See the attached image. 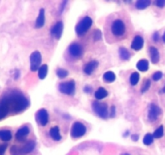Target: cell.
<instances>
[{
	"label": "cell",
	"mask_w": 165,
	"mask_h": 155,
	"mask_svg": "<svg viewBox=\"0 0 165 155\" xmlns=\"http://www.w3.org/2000/svg\"><path fill=\"white\" fill-rule=\"evenodd\" d=\"M0 103L7 107L9 113H20L29 107V100L19 90H11L0 99Z\"/></svg>",
	"instance_id": "cell-1"
},
{
	"label": "cell",
	"mask_w": 165,
	"mask_h": 155,
	"mask_svg": "<svg viewBox=\"0 0 165 155\" xmlns=\"http://www.w3.org/2000/svg\"><path fill=\"white\" fill-rule=\"evenodd\" d=\"M110 30L115 37H122L126 32V24L121 19H116L111 24Z\"/></svg>",
	"instance_id": "cell-2"
},
{
	"label": "cell",
	"mask_w": 165,
	"mask_h": 155,
	"mask_svg": "<svg viewBox=\"0 0 165 155\" xmlns=\"http://www.w3.org/2000/svg\"><path fill=\"white\" fill-rule=\"evenodd\" d=\"M92 25V20L89 16H85L77 24L75 27L76 34L79 37L85 35L87 32L91 29Z\"/></svg>",
	"instance_id": "cell-3"
},
{
	"label": "cell",
	"mask_w": 165,
	"mask_h": 155,
	"mask_svg": "<svg viewBox=\"0 0 165 155\" xmlns=\"http://www.w3.org/2000/svg\"><path fill=\"white\" fill-rule=\"evenodd\" d=\"M91 107H92L94 112L100 118L106 119L109 116V107L106 103L95 101L92 103Z\"/></svg>",
	"instance_id": "cell-4"
},
{
	"label": "cell",
	"mask_w": 165,
	"mask_h": 155,
	"mask_svg": "<svg viewBox=\"0 0 165 155\" xmlns=\"http://www.w3.org/2000/svg\"><path fill=\"white\" fill-rule=\"evenodd\" d=\"M87 132V128L82 123L79 121H76L73 124L70 130V136L73 138H82V136L85 135Z\"/></svg>",
	"instance_id": "cell-5"
},
{
	"label": "cell",
	"mask_w": 165,
	"mask_h": 155,
	"mask_svg": "<svg viewBox=\"0 0 165 155\" xmlns=\"http://www.w3.org/2000/svg\"><path fill=\"white\" fill-rule=\"evenodd\" d=\"M58 89L61 93L67 95H73L75 92V83L74 80H70L59 84Z\"/></svg>",
	"instance_id": "cell-6"
},
{
	"label": "cell",
	"mask_w": 165,
	"mask_h": 155,
	"mask_svg": "<svg viewBox=\"0 0 165 155\" xmlns=\"http://www.w3.org/2000/svg\"><path fill=\"white\" fill-rule=\"evenodd\" d=\"M42 57L39 51H34L30 55V70L32 71H36L37 69H39L41 66Z\"/></svg>",
	"instance_id": "cell-7"
},
{
	"label": "cell",
	"mask_w": 165,
	"mask_h": 155,
	"mask_svg": "<svg viewBox=\"0 0 165 155\" xmlns=\"http://www.w3.org/2000/svg\"><path fill=\"white\" fill-rule=\"evenodd\" d=\"M36 121L41 126H46L49 123V113L46 109H40L36 113Z\"/></svg>",
	"instance_id": "cell-8"
},
{
	"label": "cell",
	"mask_w": 165,
	"mask_h": 155,
	"mask_svg": "<svg viewBox=\"0 0 165 155\" xmlns=\"http://www.w3.org/2000/svg\"><path fill=\"white\" fill-rule=\"evenodd\" d=\"M68 52L70 55L74 58H79L83 53V48L82 45L78 43H72L68 48Z\"/></svg>",
	"instance_id": "cell-9"
},
{
	"label": "cell",
	"mask_w": 165,
	"mask_h": 155,
	"mask_svg": "<svg viewBox=\"0 0 165 155\" xmlns=\"http://www.w3.org/2000/svg\"><path fill=\"white\" fill-rule=\"evenodd\" d=\"M161 113V109L157 105L152 103L150 105L149 110H148V119L151 121H155L158 119Z\"/></svg>",
	"instance_id": "cell-10"
},
{
	"label": "cell",
	"mask_w": 165,
	"mask_h": 155,
	"mask_svg": "<svg viewBox=\"0 0 165 155\" xmlns=\"http://www.w3.org/2000/svg\"><path fill=\"white\" fill-rule=\"evenodd\" d=\"M29 133H30L29 127L27 126V125H24V126H22L21 128L18 129V131L15 133V138L19 141H24L26 139L28 134H29Z\"/></svg>",
	"instance_id": "cell-11"
},
{
	"label": "cell",
	"mask_w": 165,
	"mask_h": 155,
	"mask_svg": "<svg viewBox=\"0 0 165 155\" xmlns=\"http://www.w3.org/2000/svg\"><path fill=\"white\" fill-rule=\"evenodd\" d=\"M63 32V23L62 21H58L53 26L50 33L53 37H54L57 40H59L62 35Z\"/></svg>",
	"instance_id": "cell-12"
},
{
	"label": "cell",
	"mask_w": 165,
	"mask_h": 155,
	"mask_svg": "<svg viewBox=\"0 0 165 155\" xmlns=\"http://www.w3.org/2000/svg\"><path fill=\"white\" fill-rule=\"evenodd\" d=\"M144 45L143 38L141 36H135L134 40H133L132 44H131V48L135 51H139L143 48Z\"/></svg>",
	"instance_id": "cell-13"
},
{
	"label": "cell",
	"mask_w": 165,
	"mask_h": 155,
	"mask_svg": "<svg viewBox=\"0 0 165 155\" xmlns=\"http://www.w3.org/2000/svg\"><path fill=\"white\" fill-rule=\"evenodd\" d=\"M45 21H46V14H45V9L41 8L39 11V15L37 16V20H36V23H35V26L37 29H41L44 26L45 24Z\"/></svg>",
	"instance_id": "cell-14"
},
{
	"label": "cell",
	"mask_w": 165,
	"mask_h": 155,
	"mask_svg": "<svg viewBox=\"0 0 165 155\" xmlns=\"http://www.w3.org/2000/svg\"><path fill=\"white\" fill-rule=\"evenodd\" d=\"M98 65H99V63H98V61H96V60L89 61V62L86 64V66H84L83 71H84V73L86 74L90 75V74H92V73L94 72V70L98 67Z\"/></svg>",
	"instance_id": "cell-15"
},
{
	"label": "cell",
	"mask_w": 165,
	"mask_h": 155,
	"mask_svg": "<svg viewBox=\"0 0 165 155\" xmlns=\"http://www.w3.org/2000/svg\"><path fill=\"white\" fill-rule=\"evenodd\" d=\"M36 147V142L34 141H29L24 145V146L20 148L22 154H27V153H31Z\"/></svg>",
	"instance_id": "cell-16"
},
{
	"label": "cell",
	"mask_w": 165,
	"mask_h": 155,
	"mask_svg": "<svg viewBox=\"0 0 165 155\" xmlns=\"http://www.w3.org/2000/svg\"><path fill=\"white\" fill-rule=\"evenodd\" d=\"M50 138H52L53 140L55 141H58L62 139L61 133H60V130L58 126L53 127L52 129H50Z\"/></svg>",
	"instance_id": "cell-17"
},
{
	"label": "cell",
	"mask_w": 165,
	"mask_h": 155,
	"mask_svg": "<svg viewBox=\"0 0 165 155\" xmlns=\"http://www.w3.org/2000/svg\"><path fill=\"white\" fill-rule=\"evenodd\" d=\"M150 55H151V59L152 63L156 64L158 63L159 61V50L155 47H151L150 48Z\"/></svg>",
	"instance_id": "cell-18"
},
{
	"label": "cell",
	"mask_w": 165,
	"mask_h": 155,
	"mask_svg": "<svg viewBox=\"0 0 165 155\" xmlns=\"http://www.w3.org/2000/svg\"><path fill=\"white\" fill-rule=\"evenodd\" d=\"M12 138V133L7 129H1L0 130V140L2 141H9Z\"/></svg>",
	"instance_id": "cell-19"
},
{
	"label": "cell",
	"mask_w": 165,
	"mask_h": 155,
	"mask_svg": "<svg viewBox=\"0 0 165 155\" xmlns=\"http://www.w3.org/2000/svg\"><path fill=\"white\" fill-rule=\"evenodd\" d=\"M118 53H119L120 57L122 58V60H125V61H127L131 58V52L130 51L127 49L125 47H121L118 50Z\"/></svg>",
	"instance_id": "cell-20"
},
{
	"label": "cell",
	"mask_w": 165,
	"mask_h": 155,
	"mask_svg": "<svg viewBox=\"0 0 165 155\" xmlns=\"http://www.w3.org/2000/svg\"><path fill=\"white\" fill-rule=\"evenodd\" d=\"M149 68V62L146 59H142L140 61H138L137 63V69L142 72H145L148 70Z\"/></svg>",
	"instance_id": "cell-21"
},
{
	"label": "cell",
	"mask_w": 165,
	"mask_h": 155,
	"mask_svg": "<svg viewBox=\"0 0 165 155\" xmlns=\"http://www.w3.org/2000/svg\"><path fill=\"white\" fill-rule=\"evenodd\" d=\"M107 96H108V91L104 87L98 88L97 91L95 92V97L98 100H100V99L106 98Z\"/></svg>",
	"instance_id": "cell-22"
},
{
	"label": "cell",
	"mask_w": 165,
	"mask_h": 155,
	"mask_svg": "<svg viewBox=\"0 0 165 155\" xmlns=\"http://www.w3.org/2000/svg\"><path fill=\"white\" fill-rule=\"evenodd\" d=\"M150 0H139L135 3V7L139 10H143L150 6Z\"/></svg>",
	"instance_id": "cell-23"
},
{
	"label": "cell",
	"mask_w": 165,
	"mask_h": 155,
	"mask_svg": "<svg viewBox=\"0 0 165 155\" xmlns=\"http://www.w3.org/2000/svg\"><path fill=\"white\" fill-rule=\"evenodd\" d=\"M103 79L104 82L106 83H113L115 81L116 79V75L112 71H107L103 75Z\"/></svg>",
	"instance_id": "cell-24"
},
{
	"label": "cell",
	"mask_w": 165,
	"mask_h": 155,
	"mask_svg": "<svg viewBox=\"0 0 165 155\" xmlns=\"http://www.w3.org/2000/svg\"><path fill=\"white\" fill-rule=\"evenodd\" d=\"M47 73H48V66L47 65L44 64L40 66V68L38 69V76H39L40 79H46Z\"/></svg>",
	"instance_id": "cell-25"
},
{
	"label": "cell",
	"mask_w": 165,
	"mask_h": 155,
	"mask_svg": "<svg viewBox=\"0 0 165 155\" xmlns=\"http://www.w3.org/2000/svg\"><path fill=\"white\" fill-rule=\"evenodd\" d=\"M139 74L138 72H134L131 74V77H130V83L132 86H135L137 85L139 81Z\"/></svg>",
	"instance_id": "cell-26"
},
{
	"label": "cell",
	"mask_w": 165,
	"mask_h": 155,
	"mask_svg": "<svg viewBox=\"0 0 165 155\" xmlns=\"http://www.w3.org/2000/svg\"><path fill=\"white\" fill-rule=\"evenodd\" d=\"M56 74H57V76L58 77L59 79H65V78H66V77L68 76L69 73H68L67 70H65V69L59 68V69L57 70Z\"/></svg>",
	"instance_id": "cell-27"
},
{
	"label": "cell",
	"mask_w": 165,
	"mask_h": 155,
	"mask_svg": "<svg viewBox=\"0 0 165 155\" xmlns=\"http://www.w3.org/2000/svg\"><path fill=\"white\" fill-rule=\"evenodd\" d=\"M153 140H154V138H153V135L151 134V133H147L146 134L145 137L143 138V144L146 145H150L153 143Z\"/></svg>",
	"instance_id": "cell-28"
},
{
	"label": "cell",
	"mask_w": 165,
	"mask_h": 155,
	"mask_svg": "<svg viewBox=\"0 0 165 155\" xmlns=\"http://www.w3.org/2000/svg\"><path fill=\"white\" fill-rule=\"evenodd\" d=\"M8 114L9 111L7 109V107H4L3 105L0 103V120L4 119Z\"/></svg>",
	"instance_id": "cell-29"
},
{
	"label": "cell",
	"mask_w": 165,
	"mask_h": 155,
	"mask_svg": "<svg viewBox=\"0 0 165 155\" xmlns=\"http://www.w3.org/2000/svg\"><path fill=\"white\" fill-rule=\"evenodd\" d=\"M154 138H160L163 137V127L161 125L158 128V129L154 132V133L152 134Z\"/></svg>",
	"instance_id": "cell-30"
},
{
	"label": "cell",
	"mask_w": 165,
	"mask_h": 155,
	"mask_svg": "<svg viewBox=\"0 0 165 155\" xmlns=\"http://www.w3.org/2000/svg\"><path fill=\"white\" fill-rule=\"evenodd\" d=\"M101 37H102V33L100 32V30L99 29H96V30L94 31L93 33V39L97 41H100L101 39Z\"/></svg>",
	"instance_id": "cell-31"
},
{
	"label": "cell",
	"mask_w": 165,
	"mask_h": 155,
	"mask_svg": "<svg viewBox=\"0 0 165 155\" xmlns=\"http://www.w3.org/2000/svg\"><path fill=\"white\" fill-rule=\"evenodd\" d=\"M11 155H21L22 154L21 150H20V148L15 146V145L11 147Z\"/></svg>",
	"instance_id": "cell-32"
},
{
	"label": "cell",
	"mask_w": 165,
	"mask_h": 155,
	"mask_svg": "<svg viewBox=\"0 0 165 155\" xmlns=\"http://www.w3.org/2000/svg\"><path fill=\"white\" fill-rule=\"evenodd\" d=\"M151 86V81L149 80V79H147V80H146L145 82H144L143 85V87H142V92L143 93H144V92H146L147 91L148 89H149V87H150Z\"/></svg>",
	"instance_id": "cell-33"
},
{
	"label": "cell",
	"mask_w": 165,
	"mask_h": 155,
	"mask_svg": "<svg viewBox=\"0 0 165 155\" xmlns=\"http://www.w3.org/2000/svg\"><path fill=\"white\" fill-rule=\"evenodd\" d=\"M162 77H163L162 72H160V71H157V72H155L153 75H152V79H153L154 81H159V80H160Z\"/></svg>",
	"instance_id": "cell-34"
},
{
	"label": "cell",
	"mask_w": 165,
	"mask_h": 155,
	"mask_svg": "<svg viewBox=\"0 0 165 155\" xmlns=\"http://www.w3.org/2000/svg\"><path fill=\"white\" fill-rule=\"evenodd\" d=\"M7 144L0 145V155H3L7 150Z\"/></svg>",
	"instance_id": "cell-35"
},
{
	"label": "cell",
	"mask_w": 165,
	"mask_h": 155,
	"mask_svg": "<svg viewBox=\"0 0 165 155\" xmlns=\"http://www.w3.org/2000/svg\"><path fill=\"white\" fill-rule=\"evenodd\" d=\"M155 4H156L157 7L162 8L165 6V0H158L155 2Z\"/></svg>",
	"instance_id": "cell-36"
},
{
	"label": "cell",
	"mask_w": 165,
	"mask_h": 155,
	"mask_svg": "<svg viewBox=\"0 0 165 155\" xmlns=\"http://www.w3.org/2000/svg\"><path fill=\"white\" fill-rule=\"evenodd\" d=\"M115 114H116V107H114V106H112L110 109V116L111 117H113V116H115Z\"/></svg>",
	"instance_id": "cell-37"
},
{
	"label": "cell",
	"mask_w": 165,
	"mask_h": 155,
	"mask_svg": "<svg viewBox=\"0 0 165 155\" xmlns=\"http://www.w3.org/2000/svg\"><path fill=\"white\" fill-rule=\"evenodd\" d=\"M83 90H84V91L86 92V93H91V91H92V88H91V87H90V86H85Z\"/></svg>",
	"instance_id": "cell-38"
},
{
	"label": "cell",
	"mask_w": 165,
	"mask_h": 155,
	"mask_svg": "<svg viewBox=\"0 0 165 155\" xmlns=\"http://www.w3.org/2000/svg\"><path fill=\"white\" fill-rule=\"evenodd\" d=\"M159 33H155L154 34H153V40H154V41L157 42L159 41Z\"/></svg>",
	"instance_id": "cell-39"
},
{
	"label": "cell",
	"mask_w": 165,
	"mask_h": 155,
	"mask_svg": "<svg viewBox=\"0 0 165 155\" xmlns=\"http://www.w3.org/2000/svg\"><path fill=\"white\" fill-rule=\"evenodd\" d=\"M66 2H63L62 3V5H61V10H60V12H61V13L63 11L64 8H65V5L66 4Z\"/></svg>",
	"instance_id": "cell-40"
},
{
	"label": "cell",
	"mask_w": 165,
	"mask_h": 155,
	"mask_svg": "<svg viewBox=\"0 0 165 155\" xmlns=\"http://www.w3.org/2000/svg\"><path fill=\"white\" fill-rule=\"evenodd\" d=\"M138 139H139V136L137 134H135V135H132V140L135 141H137Z\"/></svg>",
	"instance_id": "cell-41"
},
{
	"label": "cell",
	"mask_w": 165,
	"mask_h": 155,
	"mask_svg": "<svg viewBox=\"0 0 165 155\" xmlns=\"http://www.w3.org/2000/svg\"><path fill=\"white\" fill-rule=\"evenodd\" d=\"M163 42L165 43V33H164V34H163Z\"/></svg>",
	"instance_id": "cell-42"
},
{
	"label": "cell",
	"mask_w": 165,
	"mask_h": 155,
	"mask_svg": "<svg viewBox=\"0 0 165 155\" xmlns=\"http://www.w3.org/2000/svg\"><path fill=\"white\" fill-rule=\"evenodd\" d=\"M163 93H165V87L163 88Z\"/></svg>",
	"instance_id": "cell-43"
},
{
	"label": "cell",
	"mask_w": 165,
	"mask_h": 155,
	"mask_svg": "<svg viewBox=\"0 0 165 155\" xmlns=\"http://www.w3.org/2000/svg\"><path fill=\"white\" fill-rule=\"evenodd\" d=\"M122 155H130V154H128V153H124V154H122Z\"/></svg>",
	"instance_id": "cell-44"
}]
</instances>
